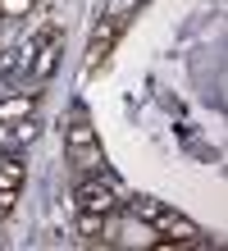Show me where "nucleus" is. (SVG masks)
Instances as JSON below:
<instances>
[{"instance_id":"obj_6","label":"nucleus","mask_w":228,"mask_h":251,"mask_svg":"<svg viewBox=\"0 0 228 251\" xmlns=\"http://www.w3.org/2000/svg\"><path fill=\"white\" fill-rule=\"evenodd\" d=\"M119 27H124V19H105V23L96 27V37H91V46H87V55H82V73H96V64L114 50Z\"/></svg>"},{"instance_id":"obj_5","label":"nucleus","mask_w":228,"mask_h":251,"mask_svg":"<svg viewBox=\"0 0 228 251\" xmlns=\"http://www.w3.org/2000/svg\"><path fill=\"white\" fill-rule=\"evenodd\" d=\"M23 178H27L23 155L19 151H5V155H0V215L14 210V201H19V192H23Z\"/></svg>"},{"instance_id":"obj_1","label":"nucleus","mask_w":228,"mask_h":251,"mask_svg":"<svg viewBox=\"0 0 228 251\" xmlns=\"http://www.w3.org/2000/svg\"><path fill=\"white\" fill-rule=\"evenodd\" d=\"M73 201H78V210L114 215L119 205H124V192H119V183H110V178H105V174H87V178L73 187Z\"/></svg>"},{"instance_id":"obj_9","label":"nucleus","mask_w":228,"mask_h":251,"mask_svg":"<svg viewBox=\"0 0 228 251\" xmlns=\"http://www.w3.org/2000/svg\"><path fill=\"white\" fill-rule=\"evenodd\" d=\"M37 132H41V128H37L32 114H27V119H19V124H14V132H9V142H5V151H19V146H23V142H32Z\"/></svg>"},{"instance_id":"obj_3","label":"nucleus","mask_w":228,"mask_h":251,"mask_svg":"<svg viewBox=\"0 0 228 251\" xmlns=\"http://www.w3.org/2000/svg\"><path fill=\"white\" fill-rule=\"evenodd\" d=\"M64 146H69V160L82 174H96L101 169V142H96V128H91V124H69Z\"/></svg>"},{"instance_id":"obj_12","label":"nucleus","mask_w":228,"mask_h":251,"mask_svg":"<svg viewBox=\"0 0 228 251\" xmlns=\"http://www.w3.org/2000/svg\"><path fill=\"white\" fill-rule=\"evenodd\" d=\"M132 5H142V0H110V19H124Z\"/></svg>"},{"instance_id":"obj_7","label":"nucleus","mask_w":228,"mask_h":251,"mask_svg":"<svg viewBox=\"0 0 228 251\" xmlns=\"http://www.w3.org/2000/svg\"><path fill=\"white\" fill-rule=\"evenodd\" d=\"M32 110H37L32 96H5V100H0V124H19V119H27Z\"/></svg>"},{"instance_id":"obj_11","label":"nucleus","mask_w":228,"mask_h":251,"mask_svg":"<svg viewBox=\"0 0 228 251\" xmlns=\"http://www.w3.org/2000/svg\"><path fill=\"white\" fill-rule=\"evenodd\" d=\"M37 0H0V19H23Z\"/></svg>"},{"instance_id":"obj_8","label":"nucleus","mask_w":228,"mask_h":251,"mask_svg":"<svg viewBox=\"0 0 228 251\" xmlns=\"http://www.w3.org/2000/svg\"><path fill=\"white\" fill-rule=\"evenodd\" d=\"M128 201V215H137V219H146V224H151V219H155L160 210H164V205L155 201V197H146V192H137V197H124Z\"/></svg>"},{"instance_id":"obj_4","label":"nucleus","mask_w":228,"mask_h":251,"mask_svg":"<svg viewBox=\"0 0 228 251\" xmlns=\"http://www.w3.org/2000/svg\"><path fill=\"white\" fill-rule=\"evenodd\" d=\"M151 228L160 233V247H187V242H201V228H196L187 215L169 210V205H164V210L151 219Z\"/></svg>"},{"instance_id":"obj_10","label":"nucleus","mask_w":228,"mask_h":251,"mask_svg":"<svg viewBox=\"0 0 228 251\" xmlns=\"http://www.w3.org/2000/svg\"><path fill=\"white\" fill-rule=\"evenodd\" d=\"M105 224H110V215H96V210H78V233L82 238H101Z\"/></svg>"},{"instance_id":"obj_2","label":"nucleus","mask_w":228,"mask_h":251,"mask_svg":"<svg viewBox=\"0 0 228 251\" xmlns=\"http://www.w3.org/2000/svg\"><path fill=\"white\" fill-rule=\"evenodd\" d=\"M59 55H64V41H59V27H41L32 37V60H27V73H32L37 82H46L51 73L59 69Z\"/></svg>"}]
</instances>
